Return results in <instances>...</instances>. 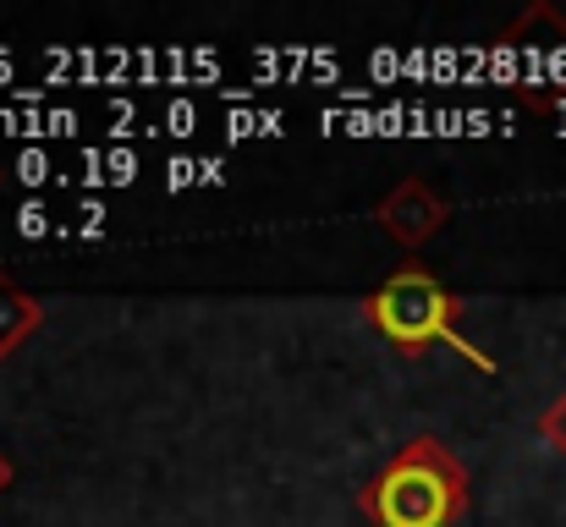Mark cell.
<instances>
[{
  "label": "cell",
  "instance_id": "8992f818",
  "mask_svg": "<svg viewBox=\"0 0 566 527\" xmlns=\"http://www.w3.org/2000/svg\"><path fill=\"white\" fill-rule=\"evenodd\" d=\"M6 489H11V462L0 456V495H6Z\"/></svg>",
  "mask_w": 566,
  "mask_h": 527
},
{
  "label": "cell",
  "instance_id": "7a4b0ae2",
  "mask_svg": "<svg viewBox=\"0 0 566 527\" xmlns=\"http://www.w3.org/2000/svg\"><path fill=\"white\" fill-rule=\"evenodd\" d=\"M364 308H369V325H375L385 341H396L401 351H423V347H434V341H446L451 351H462L473 368L495 373V357H484V351L457 330L462 303H457L429 270H396Z\"/></svg>",
  "mask_w": 566,
  "mask_h": 527
},
{
  "label": "cell",
  "instance_id": "6da1fadb",
  "mask_svg": "<svg viewBox=\"0 0 566 527\" xmlns=\"http://www.w3.org/2000/svg\"><path fill=\"white\" fill-rule=\"evenodd\" d=\"M358 512L375 527H457L468 512V467L434 434H418L358 489Z\"/></svg>",
  "mask_w": 566,
  "mask_h": 527
},
{
  "label": "cell",
  "instance_id": "5b68a950",
  "mask_svg": "<svg viewBox=\"0 0 566 527\" xmlns=\"http://www.w3.org/2000/svg\"><path fill=\"white\" fill-rule=\"evenodd\" d=\"M539 434L551 440V451H556V456H566V396H556V401L539 412Z\"/></svg>",
  "mask_w": 566,
  "mask_h": 527
},
{
  "label": "cell",
  "instance_id": "3957f363",
  "mask_svg": "<svg viewBox=\"0 0 566 527\" xmlns=\"http://www.w3.org/2000/svg\"><path fill=\"white\" fill-rule=\"evenodd\" d=\"M375 220L396 247L412 253V247H423V242L451 220V209H446V198H440L423 176H407V181H396V187L375 203Z\"/></svg>",
  "mask_w": 566,
  "mask_h": 527
},
{
  "label": "cell",
  "instance_id": "277c9868",
  "mask_svg": "<svg viewBox=\"0 0 566 527\" xmlns=\"http://www.w3.org/2000/svg\"><path fill=\"white\" fill-rule=\"evenodd\" d=\"M39 325H44L39 297H33V292H22V286H11V281L0 275V362L22 347Z\"/></svg>",
  "mask_w": 566,
  "mask_h": 527
}]
</instances>
